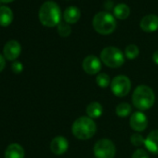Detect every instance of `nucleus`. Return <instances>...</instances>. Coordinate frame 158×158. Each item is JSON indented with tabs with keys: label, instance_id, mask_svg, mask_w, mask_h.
I'll return each mask as SVG.
<instances>
[{
	"label": "nucleus",
	"instance_id": "5701e85b",
	"mask_svg": "<svg viewBox=\"0 0 158 158\" xmlns=\"http://www.w3.org/2000/svg\"><path fill=\"white\" fill-rule=\"evenodd\" d=\"M130 142L132 143V145L137 146V147H139V146H141V145L144 144L145 139L139 133H135V134L131 135V137H130Z\"/></svg>",
	"mask_w": 158,
	"mask_h": 158
},
{
	"label": "nucleus",
	"instance_id": "6ab92c4d",
	"mask_svg": "<svg viewBox=\"0 0 158 158\" xmlns=\"http://www.w3.org/2000/svg\"><path fill=\"white\" fill-rule=\"evenodd\" d=\"M132 112V107L127 102L119 103L115 108V113L119 117H127Z\"/></svg>",
	"mask_w": 158,
	"mask_h": 158
},
{
	"label": "nucleus",
	"instance_id": "423d86ee",
	"mask_svg": "<svg viewBox=\"0 0 158 158\" xmlns=\"http://www.w3.org/2000/svg\"><path fill=\"white\" fill-rule=\"evenodd\" d=\"M93 152L95 158H114L116 148L112 140L102 139L95 143Z\"/></svg>",
	"mask_w": 158,
	"mask_h": 158
},
{
	"label": "nucleus",
	"instance_id": "f03ea898",
	"mask_svg": "<svg viewBox=\"0 0 158 158\" xmlns=\"http://www.w3.org/2000/svg\"><path fill=\"white\" fill-rule=\"evenodd\" d=\"M40 23L47 27H54L60 23V9L54 1H46L39 10Z\"/></svg>",
	"mask_w": 158,
	"mask_h": 158
},
{
	"label": "nucleus",
	"instance_id": "4468645a",
	"mask_svg": "<svg viewBox=\"0 0 158 158\" xmlns=\"http://www.w3.org/2000/svg\"><path fill=\"white\" fill-rule=\"evenodd\" d=\"M23 148L18 143H12L5 151V158H24Z\"/></svg>",
	"mask_w": 158,
	"mask_h": 158
},
{
	"label": "nucleus",
	"instance_id": "39448f33",
	"mask_svg": "<svg viewBox=\"0 0 158 158\" xmlns=\"http://www.w3.org/2000/svg\"><path fill=\"white\" fill-rule=\"evenodd\" d=\"M101 60L110 68H118L125 62L124 53L115 47H107L101 52Z\"/></svg>",
	"mask_w": 158,
	"mask_h": 158
},
{
	"label": "nucleus",
	"instance_id": "ddd939ff",
	"mask_svg": "<svg viewBox=\"0 0 158 158\" xmlns=\"http://www.w3.org/2000/svg\"><path fill=\"white\" fill-rule=\"evenodd\" d=\"M144 145L152 153L158 154V129L152 130L145 139Z\"/></svg>",
	"mask_w": 158,
	"mask_h": 158
},
{
	"label": "nucleus",
	"instance_id": "393cba45",
	"mask_svg": "<svg viewBox=\"0 0 158 158\" xmlns=\"http://www.w3.org/2000/svg\"><path fill=\"white\" fill-rule=\"evenodd\" d=\"M11 69H12V71L15 73H22L23 72V64H22V62H20V61H14L13 63H12V65H11Z\"/></svg>",
	"mask_w": 158,
	"mask_h": 158
},
{
	"label": "nucleus",
	"instance_id": "7ed1b4c3",
	"mask_svg": "<svg viewBox=\"0 0 158 158\" xmlns=\"http://www.w3.org/2000/svg\"><path fill=\"white\" fill-rule=\"evenodd\" d=\"M155 102V95L152 89L147 86L141 85L136 88L132 95L133 105L140 110L145 111L152 107Z\"/></svg>",
	"mask_w": 158,
	"mask_h": 158
},
{
	"label": "nucleus",
	"instance_id": "aec40b11",
	"mask_svg": "<svg viewBox=\"0 0 158 158\" xmlns=\"http://www.w3.org/2000/svg\"><path fill=\"white\" fill-rule=\"evenodd\" d=\"M139 54V49L136 45H128L125 49V57H127L128 60H134L136 59Z\"/></svg>",
	"mask_w": 158,
	"mask_h": 158
},
{
	"label": "nucleus",
	"instance_id": "a878e982",
	"mask_svg": "<svg viewBox=\"0 0 158 158\" xmlns=\"http://www.w3.org/2000/svg\"><path fill=\"white\" fill-rule=\"evenodd\" d=\"M6 66V61H5V57L0 54V72L3 71V69Z\"/></svg>",
	"mask_w": 158,
	"mask_h": 158
},
{
	"label": "nucleus",
	"instance_id": "20e7f679",
	"mask_svg": "<svg viewBox=\"0 0 158 158\" xmlns=\"http://www.w3.org/2000/svg\"><path fill=\"white\" fill-rule=\"evenodd\" d=\"M92 24L95 31L103 35L112 34L116 28V21L114 17L105 11L97 13L93 18Z\"/></svg>",
	"mask_w": 158,
	"mask_h": 158
},
{
	"label": "nucleus",
	"instance_id": "f3484780",
	"mask_svg": "<svg viewBox=\"0 0 158 158\" xmlns=\"http://www.w3.org/2000/svg\"><path fill=\"white\" fill-rule=\"evenodd\" d=\"M86 111H87V114L89 117H90L91 119H97L101 117V115L102 114L103 107L100 102H93L88 105Z\"/></svg>",
	"mask_w": 158,
	"mask_h": 158
},
{
	"label": "nucleus",
	"instance_id": "b1692460",
	"mask_svg": "<svg viewBox=\"0 0 158 158\" xmlns=\"http://www.w3.org/2000/svg\"><path fill=\"white\" fill-rule=\"evenodd\" d=\"M132 158H149V155L146 152V151L142 149H138L132 154Z\"/></svg>",
	"mask_w": 158,
	"mask_h": 158
},
{
	"label": "nucleus",
	"instance_id": "4be33fe9",
	"mask_svg": "<svg viewBox=\"0 0 158 158\" xmlns=\"http://www.w3.org/2000/svg\"><path fill=\"white\" fill-rule=\"evenodd\" d=\"M71 32H72V29L69 26V24L62 23V22H60L58 24V33L60 36H62V37L69 36L71 35Z\"/></svg>",
	"mask_w": 158,
	"mask_h": 158
},
{
	"label": "nucleus",
	"instance_id": "2eb2a0df",
	"mask_svg": "<svg viewBox=\"0 0 158 158\" xmlns=\"http://www.w3.org/2000/svg\"><path fill=\"white\" fill-rule=\"evenodd\" d=\"M81 17V12L80 10L76 7H69L65 10L64 14H63V18L64 21L67 23L73 24L78 22V20Z\"/></svg>",
	"mask_w": 158,
	"mask_h": 158
},
{
	"label": "nucleus",
	"instance_id": "cd10ccee",
	"mask_svg": "<svg viewBox=\"0 0 158 158\" xmlns=\"http://www.w3.org/2000/svg\"><path fill=\"white\" fill-rule=\"evenodd\" d=\"M0 1L3 2V3H10V2L13 1V0H0Z\"/></svg>",
	"mask_w": 158,
	"mask_h": 158
},
{
	"label": "nucleus",
	"instance_id": "9d476101",
	"mask_svg": "<svg viewBox=\"0 0 158 158\" xmlns=\"http://www.w3.org/2000/svg\"><path fill=\"white\" fill-rule=\"evenodd\" d=\"M22 47L21 44L16 40H10L6 43L3 48V53L5 59L8 60H15L21 54Z\"/></svg>",
	"mask_w": 158,
	"mask_h": 158
},
{
	"label": "nucleus",
	"instance_id": "f257e3e1",
	"mask_svg": "<svg viewBox=\"0 0 158 158\" xmlns=\"http://www.w3.org/2000/svg\"><path fill=\"white\" fill-rule=\"evenodd\" d=\"M97 131V126L93 119L89 116L77 118L72 126V133L78 139L87 140L91 139Z\"/></svg>",
	"mask_w": 158,
	"mask_h": 158
},
{
	"label": "nucleus",
	"instance_id": "0eeeda50",
	"mask_svg": "<svg viewBox=\"0 0 158 158\" xmlns=\"http://www.w3.org/2000/svg\"><path fill=\"white\" fill-rule=\"evenodd\" d=\"M111 89L116 97L127 96L131 89L130 79L126 75L115 76L111 82Z\"/></svg>",
	"mask_w": 158,
	"mask_h": 158
},
{
	"label": "nucleus",
	"instance_id": "f8f14e48",
	"mask_svg": "<svg viewBox=\"0 0 158 158\" xmlns=\"http://www.w3.org/2000/svg\"><path fill=\"white\" fill-rule=\"evenodd\" d=\"M68 147H69L68 140L64 137H61V136H58L54 138L50 143L51 152L57 155H60L66 152V151L68 150Z\"/></svg>",
	"mask_w": 158,
	"mask_h": 158
},
{
	"label": "nucleus",
	"instance_id": "dca6fc26",
	"mask_svg": "<svg viewBox=\"0 0 158 158\" xmlns=\"http://www.w3.org/2000/svg\"><path fill=\"white\" fill-rule=\"evenodd\" d=\"M13 21V13L12 10L7 7L2 6L0 7V25L1 26H9Z\"/></svg>",
	"mask_w": 158,
	"mask_h": 158
},
{
	"label": "nucleus",
	"instance_id": "1a4fd4ad",
	"mask_svg": "<svg viewBox=\"0 0 158 158\" xmlns=\"http://www.w3.org/2000/svg\"><path fill=\"white\" fill-rule=\"evenodd\" d=\"M129 125L133 130H135L137 132H141V131L145 130L148 126L147 116L140 111L135 112L130 116Z\"/></svg>",
	"mask_w": 158,
	"mask_h": 158
},
{
	"label": "nucleus",
	"instance_id": "412c9836",
	"mask_svg": "<svg viewBox=\"0 0 158 158\" xmlns=\"http://www.w3.org/2000/svg\"><path fill=\"white\" fill-rule=\"evenodd\" d=\"M97 85L101 88H107L109 85H111V78L107 73H100L96 77Z\"/></svg>",
	"mask_w": 158,
	"mask_h": 158
},
{
	"label": "nucleus",
	"instance_id": "a211bd4d",
	"mask_svg": "<svg viewBox=\"0 0 158 158\" xmlns=\"http://www.w3.org/2000/svg\"><path fill=\"white\" fill-rule=\"evenodd\" d=\"M114 16L117 18V19H120V20H125L127 19L129 14H130V10L128 8L127 5L124 4V3H121V4H118L114 7Z\"/></svg>",
	"mask_w": 158,
	"mask_h": 158
},
{
	"label": "nucleus",
	"instance_id": "bb28decb",
	"mask_svg": "<svg viewBox=\"0 0 158 158\" xmlns=\"http://www.w3.org/2000/svg\"><path fill=\"white\" fill-rule=\"evenodd\" d=\"M152 60H153V62H154L155 64L158 65V50H156V51L153 53V55H152Z\"/></svg>",
	"mask_w": 158,
	"mask_h": 158
},
{
	"label": "nucleus",
	"instance_id": "6e6552de",
	"mask_svg": "<svg viewBox=\"0 0 158 158\" xmlns=\"http://www.w3.org/2000/svg\"><path fill=\"white\" fill-rule=\"evenodd\" d=\"M82 68L88 74L94 75L101 71L102 61L98 57L94 55H89L84 59L82 62Z\"/></svg>",
	"mask_w": 158,
	"mask_h": 158
},
{
	"label": "nucleus",
	"instance_id": "9b49d317",
	"mask_svg": "<svg viewBox=\"0 0 158 158\" xmlns=\"http://www.w3.org/2000/svg\"><path fill=\"white\" fill-rule=\"evenodd\" d=\"M140 28L146 33H152L158 29V16L149 14L143 17L139 23Z\"/></svg>",
	"mask_w": 158,
	"mask_h": 158
}]
</instances>
